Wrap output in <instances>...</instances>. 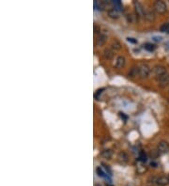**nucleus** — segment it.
Masks as SVG:
<instances>
[{"mask_svg":"<svg viewBox=\"0 0 169 186\" xmlns=\"http://www.w3.org/2000/svg\"><path fill=\"white\" fill-rule=\"evenodd\" d=\"M139 70V76L141 78H147L150 73V68L147 64H141L138 66Z\"/></svg>","mask_w":169,"mask_h":186,"instance_id":"obj_2","label":"nucleus"},{"mask_svg":"<svg viewBox=\"0 0 169 186\" xmlns=\"http://www.w3.org/2000/svg\"><path fill=\"white\" fill-rule=\"evenodd\" d=\"M168 33H169V32H168Z\"/></svg>","mask_w":169,"mask_h":186,"instance_id":"obj_31","label":"nucleus"},{"mask_svg":"<svg viewBox=\"0 0 169 186\" xmlns=\"http://www.w3.org/2000/svg\"><path fill=\"white\" fill-rule=\"evenodd\" d=\"M154 10H156V12H158L159 14H164L167 11L166 4L163 1H156L154 4Z\"/></svg>","mask_w":169,"mask_h":186,"instance_id":"obj_1","label":"nucleus"},{"mask_svg":"<svg viewBox=\"0 0 169 186\" xmlns=\"http://www.w3.org/2000/svg\"><path fill=\"white\" fill-rule=\"evenodd\" d=\"M156 183H157L159 186H166L167 184H169L168 177L167 176H161V177L157 178V179H156Z\"/></svg>","mask_w":169,"mask_h":186,"instance_id":"obj_7","label":"nucleus"},{"mask_svg":"<svg viewBox=\"0 0 169 186\" xmlns=\"http://www.w3.org/2000/svg\"><path fill=\"white\" fill-rule=\"evenodd\" d=\"M152 40H153L154 41H156V42H160L161 41H162V37H159V36H154L153 38H152Z\"/></svg>","mask_w":169,"mask_h":186,"instance_id":"obj_25","label":"nucleus"},{"mask_svg":"<svg viewBox=\"0 0 169 186\" xmlns=\"http://www.w3.org/2000/svg\"><path fill=\"white\" fill-rule=\"evenodd\" d=\"M145 19H147L149 22H152L155 19V14L152 10H147L145 13Z\"/></svg>","mask_w":169,"mask_h":186,"instance_id":"obj_12","label":"nucleus"},{"mask_svg":"<svg viewBox=\"0 0 169 186\" xmlns=\"http://www.w3.org/2000/svg\"><path fill=\"white\" fill-rule=\"evenodd\" d=\"M106 39H107L106 35H103V34H100L99 37H98V39L96 40V45L97 46L103 45L105 43V41H106Z\"/></svg>","mask_w":169,"mask_h":186,"instance_id":"obj_9","label":"nucleus"},{"mask_svg":"<svg viewBox=\"0 0 169 186\" xmlns=\"http://www.w3.org/2000/svg\"><path fill=\"white\" fill-rule=\"evenodd\" d=\"M129 76L130 77H136V76H139V70H138V66L137 67H133V69H131L130 73H129Z\"/></svg>","mask_w":169,"mask_h":186,"instance_id":"obj_13","label":"nucleus"},{"mask_svg":"<svg viewBox=\"0 0 169 186\" xmlns=\"http://www.w3.org/2000/svg\"><path fill=\"white\" fill-rule=\"evenodd\" d=\"M157 150H158L159 153H162V154L168 153L169 152V143L164 140L160 141L157 146Z\"/></svg>","mask_w":169,"mask_h":186,"instance_id":"obj_3","label":"nucleus"},{"mask_svg":"<svg viewBox=\"0 0 169 186\" xmlns=\"http://www.w3.org/2000/svg\"><path fill=\"white\" fill-rule=\"evenodd\" d=\"M161 31L162 32H169V23L163 24L162 27H161Z\"/></svg>","mask_w":169,"mask_h":186,"instance_id":"obj_22","label":"nucleus"},{"mask_svg":"<svg viewBox=\"0 0 169 186\" xmlns=\"http://www.w3.org/2000/svg\"><path fill=\"white\" fill-rule=\"evenodd\" d=\"M127 41H130V42H133V43H136V42H137V41L133 40V38H127Z\"/></svg>","mask_w":169,"mask_h":186,"instance_id":"obj_26","label":"nucleus"},{"mask_svg":"<svg viewBox=\"0 0 169 186\" xmlns=\"http://www.w3.org/2000/svg\"><path fill=\"white\" fill-rule=\"evenodd\" d=\"M103 57L106 58V59H112L114 57V53L112 50L110 49H105L103 51Z\"/></svg>","mask_w":169,"mask_h":186,"instance_id":"obj_15","label":"nucleus"},{"mask_svg":"<svg viewBox=\"0 0 169 186\" xmlns=\"http://www.w3.org/2000/svg\"><path fill=\"white\" fill-rule=\"evenodd\" d=\"M143 46L147 51H149V52H152V51H154V49H155V45H153L152 43H146Z\"/></svg>","mask_w":169,"mask_h":186,"instance_id":"obj_19","label":"nucleus"},{"mask_svg":"<svg viewBox=\"0 0 169 186\" xmlns=\"http://www.w3.org/2000/svg\"><path fill=\"white\" fill-rule=\"evenodd\" d=\"M106 186H112V185H106Z\"/></svg>","mask_w":169,"mask_h":186,"instance_id":"obj_29","label":"nucleus"},{"mask_svg":"<svg viewBox=\"0 0 169 186\" xmlns=\"http://www.w3.org/2000/svg\"><path fill=\"white\" fill-rule=\"evenodd\" d=\"M135 16H133V14H128L127 15V20H128L129 23H134L135 22V19H133Z\"/></svg>","mask_w":169,"mask_h":186,"instance_id":"obj_24","label":"nucleus"},{"mask_svg":"<svg viewBox=\"0 0 169 186\" xmlns=\"http://www.w3.org/2000/svg\"><path fill=\"white\" fill-rule=\"evenodd\" d=\"M146 170H147V167L144 166L142 164L137 166V172L139 173V174H143L144 172H146Z\"/></svg>","mask_w":169,"mask_h":186,"instance_id":"obj_20","label":"nucleus"},{"mask_svg":"<svg viewBox=\"0 0 169 186\" xmlns=\"http://www.w3.org/2000/svg\"><path fill=\"white\" fill-rule=\"evenodd\" d=\"M167 177H168V181H169V175H168V176H167Z\"/></svg>","mask_w":169,"mask_h":186,"instance_id":"obj_28","label":"nucleus"},{"mask_svg":"<svg viewBox=\"0 0 169 186\" xmlns=\"http://www.w3.org/2000/svg\"><path fill=\"white\" fill-rule=\"evenodd\" d=\"M121 44H120V42H118L117 41H115L112 43V48L113 49H115V50H120L121 49Z\"/></svg>","mask_w":169,"mask_h":186,"instance_id":"obj_21","label":"nucleus"},{"mask_svg":"<svg viewBox=\"0 0 169 186\" xmlns=\"http://www.w3.org/2000/svg\"><path fill=\"white\" fill-rule=\"evenodd\" d=\"M103 166L105 169V173H107L108 176H112V171H111V169H110L109 166H106L105 164H103Z\"/></svg>","mask_w":169,"mask_h":186,"instance_id":"obj_23","label":"nucleus"},{"mask_svg":"<svg viewBox=\"0 0 169 186\" xmlns=\"http://www.w3.org/2000/svg\"><path fill=\"white\" fill-rule=\"evenodd\" d=\"M118 160L120 161V163L125 164L128 162V156H127L125 152H120V153L118 154Z\"/></svg>","mask_w":169,"mask_h":186,"instance_id":"obj_16","label":"nucleus"},{"mask_svg":"<svg viewBox=\"0 0 169 186\" xmlns=\"http://www.w3.org/2000/svg\"><path fill=\"white\" fill-rule=\"evenodd\" d=\"M126 64V59L124 57L119 56L117 58V61H116V67L117 69H122Z\"/></svg>","mask_w":169,"mask_h":186,"instance_id":"obj_8","label":"nucleus"},{"mask_svg":"<svg viewBox=\"0 0 169 186\" xmlns=\"http://www.w3.org/2000/svg\"><path fill=\"white\" fill-rule=\"evenodd\" d=\"M138 160L140 161L141 163H146L147 162V155L144 151H140L139 152V156H138Z\"/></svg>","mask_w":169,"mask_h":186,"instance_id":"obj_18","label":"nucleus"},{"mask_svg":"<svg viewBox=\"0 0 169 186\" xmlns=\"http://www.w3.org/2000/svg\"><path fill=\"white\" fill-rule=\"evenodd\" d=\"M97 186H101V185H97Z\"/></svg>","mask_w":169,"mask_h":186,"instance_id":"obj_30","label":"nucleus"},{"mask_svg":"<svg viewBox=\"0 0 169 186\" xmlns=\"http://www.w3.org/2000/svg\"><path fill=\"white\" fill-rule=\"evenodd\" d=\"M101 155L103 156V158H105V159H111L112 155H113V151H112L111 150H109V149H107V150H103V151H101Z\"/></svg>","mask_w":169,"mask_h":186,"instance_id":"obj_11","label":"nucleus"},{"mask_svg":"<svg viewBox=\"0 0 169 186\" xmlns=\"http://www.w3.org/2000/svg\"><path fill=\"white\" fill-rule=\"evenodd\" d=\"M111 2H112V5L114 6L113 7L114 8H116V10L118 11L122 10V4L119 0H115V1H111Z\"/></svg>","mask_w":169,"mask_h":186,"instance_id":"obj_14","label":"nucleus"},{"mask_svg":"<svg viewBox=\"0 0 169 186\" xmlns=\"http://www.w3.org/2000/svg\"><path fill=\"white\" fill-rule=\"evenodd\" d=\"M108 15L113 19H117L118 16H119V11L117 10L116 8H110V10H108Z\"/></svg>","mask_w":169,"mask_h":186,"instance_id":"obj_10","label":"nucleus"},{"mask_svg":"<svg viewBox=\"0 0 169 186\" xmlns=\"http://www.w3.org/2000/svg\"><path fill=\"white\" fill-rule=\"evenodd\" d=\"M97 171V174H98L99 177H101V178H104V179H108V175L105 173V171H103V169H101V167H97L96 169Z\"/></svg>","mask_w":169,"mask_h":186,"instance_id":"obj_17","label":"nucleus"},{"mask_svg":"<svg viewBox=\"0 0 169 186\" xmlns=\"http://www.w3.org/2000/svg\"><path fill=\"white\" fill-rule=\"evenodd\" d=\"M166 46H167V48L169 49V42H168V43H166Z\"/></svg>","mask_w":169,"mask_h":186,"instance_id":"obj_27","label":"nucleus"},{"mask_svg":"<svg viewBox=\"0 0 169 186\" xmlns=\"http://www.w3.org/2000/svg\"><path fill=\"white\" fill-rule=\"evenodd\" d=\"M153 73H154V75L156 76V77H158V79H159V78L162 77V76L166 75L167 73V71H166V67L157 65L153 68Z\"/></svg>","mask_w":169,"mask_h":186,"instance_id":"obj_4","label":"nucleus"},{"mask_svg":"<svg viewBox=\"0 0 169 186\" xmlns=\"http://www.w3.org/2000/svg\"><path fill=\"white\" fill-rule=\"evenodd\" d=\"M134 7H135V11H136V16L144 17V18H145L146 10H145V8H143V6L141 5V3L135 1L134 2Z\"/></svg>","mask_w":169,"mask_h":186,"instance_id":"obj_5","label":"nucleus"},{"mask_svg":"<svg viewBox=\"0 0 169 186\" xmlns=\"http://www.w3.org/2000/svg\"><path fill=\"white\" fill-rule=\"evenodd\" d=\"M158 83H159V86L164 87H167L169 85V74L166 73V75L162 76L161 78L158 79Z\"/></svg>","mask_w":169,"mask_h":186,"instance_id":"obj_6","label":"nucleus"}]
</instances>
